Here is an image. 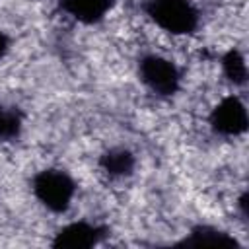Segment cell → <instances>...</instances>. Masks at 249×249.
<instances>
[{
  "label": "cell",
  "instance_id": "obj_4",
  "mask_svg": "<svg viewBox=\"0 0 249 249\" xmlns=\"http://www.w3.org/2000/svg\"><path fill=\"white\" fill-rule=\"evenodd\" d=\"M212 124L222 134H239L245 130V107L235 97H228L212 113Z\"/></svg>",
  "mask_w": 249,
  "mask_h": 249
},
{
  "label": "cell",
  "instance_id": "obj_2",
  "mask_svg": "<svg viewBox=\"0 0 249 249\" xmlns=\"http://www.w3.org/2000/svg\"><path fill=\"white\" fill-rule=\"evenodd\" d=\"M140 72H142V80L160 95H171L179 86V74L175 66L171 64V60L163 56L144 58Z\"/></svg>",
  "mask_w": 249,
  "mask_h": 249
},
{
  "label": "cell",
  "instance_id": "obj_3",
  "mask_svg": "<svg viewBox=\"0 0 249 249\" xmlns=\"http://www.w3.org/2000/svg\"><path fill=\"white\" fill-rule=\"evenodd\" d=\"M37 196L53 210H62L72 196V183L64 173L58 171H45L35 181Z\"/></svg>",
  "mask_w": 249,
  "mask_h": 249
},
{
  "label": "cell",
  "instance_id": "obj_1",
  "mask_svg": "<svg viewBox=\"0 0 249 249\" xmlns=\"http://www.w3.org/2000/svg\"><path fill=\"white\" fill-rule=\"evenodd\" d=\"M148 14L160 31L175 37L189 35L198 21V14L187 0H152Z\"/></svg>",
  "mask_w": 249,
  "mask_h": 249
}]
</instances>
